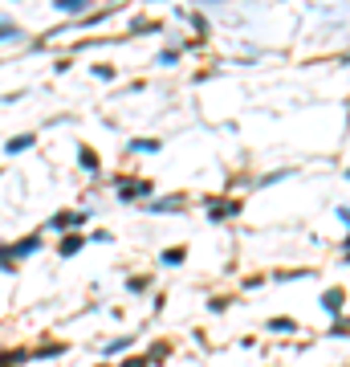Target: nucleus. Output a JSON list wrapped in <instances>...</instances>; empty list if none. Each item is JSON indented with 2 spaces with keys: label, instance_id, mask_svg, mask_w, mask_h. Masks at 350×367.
I'll return each instance as SVG.
<instances>
[{
  "label": "nucleus",
  "instance_id": "nucleus-6",
  "mask_svg": "<svg viewBox=\"0 0 350 367\" xmlns=\"http://www.w3.org/2000/svg\"><path fill=\"white\" fill-rule=\"evenodd\" d=\"M82 163H86V172H94V168H98V159H94V151H90V147H82Z\"/></svg>",
  "mask_w": 350,
  "mask_h": 367
},
{
  "label": "nucleus",
  "instance_id": "nucleus-4",
  "mask_svg": "<svg viewBox=\"0 0 350 367\" xmlns=\"http://www.w3.org/2000/svg\"><path fill=\"white\" fill-rule=\"evenodd\" d=\"M57 9H61V13H82L86 5H82V0H61V5H57Z\"/></svg>",
  "mask_w": 350,
  "mask_h": 367
},
{
  "label": "nucleus",
  "instance_id": "nucleus-3",
  "mask_svg": "<svg viewBox=\"0 0 350 367\" xmlns=\"http://www.w3.org/2000/svg\"><path fill=\"white\" fill-rule=\"evenodd\" d=\"M184 257H188L184 249H167V253H163V265H180Z\"/></svg>",
  "mask_w": 350,
  "mask_h": 367
},
{
  "label": "nucleus",
  "instance_id": "nucleus-2",
  "mask_svg": "<svg viewBox=\"0 0 350 367\" xmlns=\"http://www.w3.org/2000/svg\"><path fill=\"white\" fill-rule=\"evenodd\" d=\"M82 249V237H69V241H61V257H69V253H78Z\"/></svg>",
  "mask_w": 350,
  "mask_h": 367
},
{
  "label": "nucleus",
  "instance_id": "nucleus-5",
  "mask_svg": "<svg viewBox=\"0 0 350 367\" xmlns=\"http://www.w3.org/2000/svg\"><path fill=\"white\" fill-rule=\"evenodd\" d=\"M25 147H33V135H25V139H17V143H9V155H13V151H25Z\"/></svg>",
  "mask_w": 350,
  "mask_h": 367
},
{
  "label": "nucleus",
  "instance_id": "nucleus-1",
  "mask_svg": "<svg viewBox=\"0 0 350 367\" xmlns=\"http://www.w3.org/2000/svg\"><path fill=\"white\" fill-rule=\"evenodd\" d=\"M322 306H326V310H342V290H326V294H322Z\"/></svg>",
  "mask_w": 350,
  "mask_h": 367
}]
</instances>
